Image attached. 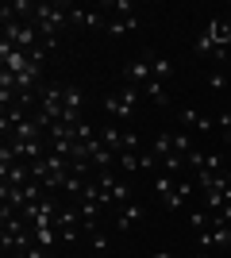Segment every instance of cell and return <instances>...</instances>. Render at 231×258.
Returning <instances> with one entry per match:
<instances>
[{
  "mask_svg": "<svg viewBox=\"0 0 231 258\" xmlns=\"http://www.w3.org/2000/svg\"><path fill=\"white\" fill-rule=\"evenodd\" d=\"M227 254H231V250H227Z\"/></svg>",
  "mask_w": 231,
  "mask_h": 258,
  "instance_id": "cell-21",
  "label": "cell"
},
{
  "mask_svg": "<svg viewBox=\"0 0 231 258\" xmlns=\"http://www.w3.org/2000/svg\"><path fill=\"white\" fill-rule=\"evenodd\" d=\"M123 77H127V85H139V89H143L146 81H154V70H150V54H146V58H135V62H127Z\"/></svg>",
  "mask_w": 231,
  "mask_h": 258,
  "instance_id": "cell-4",
  "label": "cell"
},
{
  "mask_svg": "<svg viewBox=\"0 0 231 258\" xmlns=\"http://www.w3.org/2000/svg\"><path fill=\"white\" fill-rule=\"evenodd\" d=\"M150 258H174V254H166V250H158V254H150Z\"/></svg>",
  "mask_w": 231,
  "mask_h": 258,
  "instance_id": "cell-20",
  "label": "cell"
},
{
  "mask_svg": "<svg viewBox=\"0 0 231 258\" xmlns=\"http://www.w3.org/2000/svg\"><path fill=\"white\" fill-rule=\"evenodd\" d=\"M104 31H108V35L139 31V16H104Z\"/></svg>",
  "mask_w": 231,
  "mask_h": 258,
  "instance_id": "cell-7",
  "label": "cell"
},
{
  "mask_svg": "<svg viewBox=\"0 0 231 258\" xmlns=\"http://www.w3.org/2000/svg\"><path fill=\"white\" fill-rule=\"evenodd\" d=\"M12 258H50V250H46V247H39V243H35V247L20 250V254H12Z\"/></svg>",
  "mask_w": 231,
  "mask_h": 258,
  "instance_id": "cell-19",
  "label": "cell"
},
{
  "mask_svg": "<svg viewBox=\"0 0 231 258\" xmlns=\"http://www.w3.org/2000/svg\"><path fill=\"white\" fill-rule=\"evenodd\" d=\"M204 85H208L212 93H223V89H227V74H223V70H208V74H204Z\"/></svg>",
  "mask_w": 231,
  "mask_h": 258,
  "instance_id": "cell-14",
  "label": "cell"
},
{
  "mask_svg": "<svg viewBox=\"0 0 231 258\" xmlns=\"http://www.w3.org/2000/svg\"><path fill=\"white\" fill-rule=\"evenodd\" d=\"M143 97L158 100V104H170V97H166V89H162V81H146V85H143Z\"/></svg>",
  "mask_w": 231,
  "mask_h": 258,
  "instance_id": "cell-15",
  "label": "cell"
},
{
  "mask_svg": "<svg viewBox=\"0 0 231 258\" xmlns=\"http://www.w3.org/2000/svg\"><path fill=\"white\" fill-rule=\"evenodd\" d=\"M120 170L139 173V170H143V151H123V154H120Z\"/></svg>",
  "mask_w": 231,
  "mask_h": 258,
  "instance_id": "cell-11",
  "label": "cell"
},
{
  "mask_svg": "<svg viewBox=\"0 0 231 258\" xmlns=\"http://www.w3.org/2000/svg\"><path fill=\"white\" fill-rule=\"evenodd\" d=\"M31 23H35V31H39L46 50H58V39L69 27V4H35Z\"/></svg>",
  "mask_w": 231,
  "mask_h": 258,
  "instance_id": "cell-1",
  "label": "cell"
},
{
  "mask_svg": "<svg viewBox=\"0 0 231 258\" xmlns=\"http://www.w3.org/2000/svg\"><path fill=\"white\" fill-rule=\"evenodd\" d=\"M170 135H174V151H177V154H181V158H185V154H189V151H193V139H189L185 131H170Z\"/></svg>",
  "mask_w": 231,
  "mask_h": 258,
  "instance_id": "cell-16",
  "label": "cell"
},
{
  "mask_svg": "<svg viewBox=\"0 0 231 258\" xmlns=\"http://www.w3.org/2000/svg\"><path fill=\"white\" fill-rule=\"evenodd\" d=\"M177 119H181L185 127L200 131V135H208V131H216V119H212V116H200V112H193V108H177Z\"/></svg>",
  "mask_w": 231,
  "mask_h": 258,
  "instance_id": "cell-6",
  "label": "cell"
},
{
  "mask_svg": "<svg viewBox=\"0 0 231 258\" xmlns=\"http://www.w3.org/2000/svg\"><path fill=\"white\" fill-rule=\"evenodd\" d=\"M85 243H89V247H97V250H108V247H112V243H108V235H104V227H100V231H89V235H85Z\"/></svg>",
  "mask_w": 231,
  "mask_h": 258,
  "instance_id": "cell-17",
  "label": "cell"
},
{
  "mask_svg": "<svg viewBox=\"0 0 231 258\" xmlns=\"http://www.w3.org/2000/svg\"><path fill=\"white\" fill-rule=\"evenodd\" d=\"M146 220V208L139 205V201H127V205L116 208V216H112V227L116 231H131V227H139Z\"/></svg>",
  "mask_w": 231,
  "mask_h": 258,
  "instance_id": "cell-3",
  "label": "cell"
},
{
  "mask_svg": "<svg viewBox=\"0 0 231 258\" xmlns=\"http://www.w3.org/2000/svg\"><path fill=\"white\" fill-rule=\"evenodd\" d=\"M189 197H193V181H189V177H181V181H177V193L166 201V208H170V212H181Z\"/></svg>",
  "mask_w": 231,
  "mask_h": 258,
  "instance_id": "cell-10",
  "label": "cell"
},
{
  "mask_svg": "<svg viewBox=\"0 0 231 258\" xmlns=\"http://www.w3.org/2000/svg\"><path fill=\"white\" fill-rule=\"evenodd\" d=\"M150 70H154V81H166V77L174 74V62H170V58H154V54H150Z\"/></svg>",
  "mask_w": 231,
  "mask_h": 258,
  "instance_id": "cell-12",
  "label": "cell"
},
{
  "mask_svg": "<svg viewBox=\"0 0 231 258\" xmlns=\"http://www.w3.org/2000/svg\"><path fill=\"white\" fill-rule=\"evenodd\" d=\"M69 27H85V31H104V16L85 8H69Z\"/></svg>",
  "mask_w": 231,
  "mask_h": 258,
  "instance_id": "cell-5",
  "label": "cell"
},
{
  "mask_svg": "<svg viewBox=\"0 0 231 258\" xmlns=\"http://www.w3.org/2000/svg\"><path fill=\"white\" fill-rule=\"evenodd\" d=\"M189 224L197 227V231H208L212 227V212L208 208H193V212H189Z\"/></svg>",
  "mask_w": 231,
  "mask_h": 258,
  "instance_id": "cell-13",
  "label": "cell"
},
{
  "mask_svg": "<svg viewBox=\"0 0 231 258\" xmlns=\"http://www.w3.org/2000/svg\"><path fill=\"white\" fill-rule=\"evenodd\" d=\"M154 193L162 197V205H166V201L177 193V177H174V173H166V170H158V173H154Z\"/></svg>",
  "mask_w": 231,
  "mask_h": 258,
  "instance_id": "cell-9",
  "label": "cell"
},
{
  "mask_svg": "<svg viewBox=\"0 0 231 258\" xmlns=\"http://www.w3.org/2000/svg\"><path fill=\"white\" fill-rule=\"evenodd\" d=\"M227 43H231V20H208V23H204V31L197 35L193 50L204 54V58H212L216 50H227Z\"/></svg>",
  "mask_w": 231,
  "mask_h": 258,
  "instance_id": "cell-2",
  "label": "cell"
},
{
  "mask_svg": "<svg viewBox=\"0 0 231 258\" xmlns=\"http://www.w3.org/2000/svg\"><path fill=\"white\" fill-rule=\"evenodd\" d=\"M100 12H116V16H131V4H127V0H112V4H100Z\"/></svg>",
  "mask_w": 231,
  "mask_h": 258,
  "instance_id": "cell-18",
  "label": "cell"
},
{
  "mask_svg": "<svg viewBox=\"0 0 231 258\" xmlns=\"http://www.w3.org/2000/svg\"><path fill=\"white\" fill-rule=\"evenodd\" d=\"M104 112H108L112 119H131V116H135V104H127V100H123L120 93H116V97H108V100H104Z\"/></svg>",
  "mask_w": 231,
  "mask_h": 258,
  "instance_id": "cell-8",
  "label": "cell"
}]
</instances>
